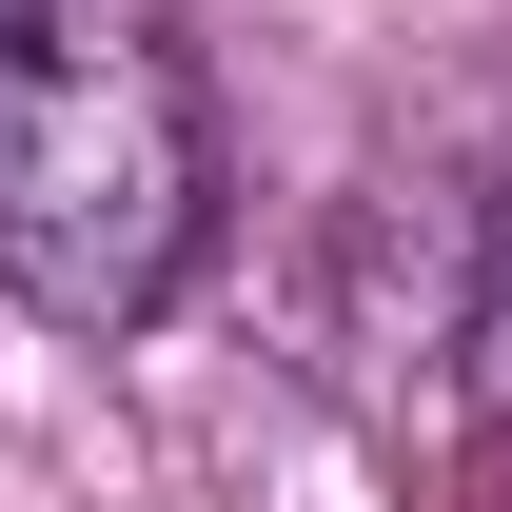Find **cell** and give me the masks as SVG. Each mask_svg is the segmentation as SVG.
Segmentation results:
<instances>
[{"mask_svg": "<svg viewBox=\"0 0 512 512\" xmlns=\"http://www.w3.org/2000/svg\"><path fill=\"white\" fill-rule=\"evenodd\" d=\"M217 256V79L178 0H0V296L60 335L178 316Z\"/></svg>", "mask_w": 512, "mask_h": 512, "instance_id": "1", "label": "cell"}, {"mask_svg": "<svg viewBox=\"0 0 512 512\" xmlns=\"http://www.w3.org/2000/svg\"><path fill=\"white\" fill-rule=\"evenodd\" d=\"M473 375H493V414H512V197H493V256H473Z\"/></svg>", "mask_w": 512, "mask_h": 512, "instance_id": "2", "label": "cell"}]
</instances>
